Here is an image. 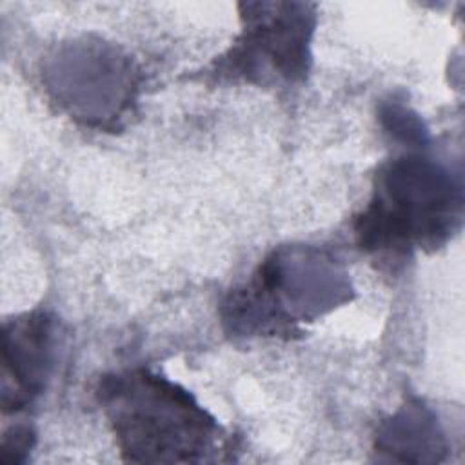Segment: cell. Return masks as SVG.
Returning <instances> with one entry per match:
<instances>
[{
	"mask_svg": "<svg viewBox=\"0 0 465 465\" xmlns=\"http://www.w3.org/2000/svg\"><path fill=\"white\" fill-rule=\"evenodd\" d=\"M98 398L129 461H200L218 436L214 418L187 391L145 369L105 376Z\"/></svg>",
	"mask_w": 465,
	"mask_h": 465,
	"instance_id": "obj_1",
	"label": "cell"
},
{
	"mask_svg": "<svg viewBox=\"0 0 465 465\" xmlns=\"http://www.w3.org/2000/svg\"><path fill=\"white\" fill-rule=\"evenodd\" d=\"M458 209L450 176L425 158L405 156L380 173L374 198L354 231L361 249L407 252L447 238Z\"/></svg>",
	"mask_w": 465,
	"mask_h": 465,
	"instance_id": "obj_2",
	"label": "cell"
},
{
	"mask_svg": "<svg viewBox=\"0 0 465 465\" xmlns=\"http://www.w3.org/2000/svg\"><path fill=\"white\" fill-rule=\"evenodd\" d=\"M243 31L236 44L218 60L216 73L249 84L305 78L311 64L314 11L298 2L242 4Z\"/></svg>",
	"mask_w": 465,
	"mask_h": 465,
	"instance_id": "obj_3",
	"label": "cell"
},
{
	"mask_svg": "<svg viewBox=\"0 0 465 465\" xmlns=\"http://www.w3.org/2000/svg\"><path fill=\"white\" fill-rule=\"evenodd\" d=\"M2 411L16 412L44 391L53 363V329L45 312H27L4 325Z\"/></svg>",
	"mask_w": 465,
	"mask_h": 465,
	"instance_id": "obj_4",
	"label": "cell"
},
{
	"mask_svg": "<svg viewBox=\"0 0 465 465\" xmlns=\"http://www.w3.org/2000/svg\"><path fill=\"white\" fill-rule=\"evenodd\" d=\"M376 449L391 456L403 452L401 460H411V452L440 449V434L420 407H407L381 425L376 436Z\"/></svg>",
	"mask_w": 465,
	"mask_h": 465,
	"instance_id": "obj_5",
	"label": "cell"
},
{
	"mask_svg": "<svg viewBox=\"0 0 465 465\" xmlns=\"http://www.w3.org/2000/svg\"><path fill=\"white\" fill-rule=\"evenodd\" d=\"M35 445V432L25 427L18 425L4 432L2 445H0V461L5 465L11 463H22L27 456V452Z\"/></svg>",
	"mask_w": 465,
	"mask_h": 465,
	"instance_id": "obj_6",
	"label": "cell"
}]
</instances>
